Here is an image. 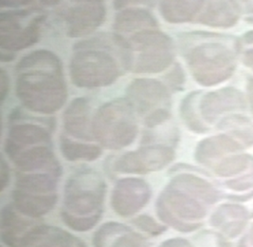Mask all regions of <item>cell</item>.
I'll list each match as a JSON object with an SVG mask.
<instances>
[{"mask_svg": "<svg viewBox=\"0 0 253 247\" xmlns=\"http://www.w3.org/2000/svg\"><path fill=\"white\" fill-rule=\"evenodd\" d=\"M15 91L27 108L50 114L65 104L68 90L62 63L48 50H36L26 55L16 66Z\"/></svg>", "mask_w": 253, "mask_h": 247, "instance_id": "cell-1", "label": "cell"}, {"mask_svg": "<svg viewBox=\"0 0 253 247\" xmlns=\"http://www.w3.org/2000/svg\"><path fill=\"white\" fill-rule=\"evenodd\" d=\"M217 199L213 188L201 178L181 174L173 178L158 200L161 220L181 231L194 230L198 225L191 223L202 219L207 205Z\"/></svg>", "mask_w": 253, "mask_h": 247, "instance_id": "cell-2", "label": "cell"}, {"mask_svg": "<svg viewBox=\"0 0 253 247\" xmlns=\"http://www.w3.org/2000/svg\"><path fill=\"white\" fill-rule=\"evenodd\" d=\"M105 183L91 169H83L69 177L64 197L62 218L77 231L91 229L101 219Z\"/></svg>", "mask_w": 253, "mask_h": 247, "instance_id": "cell-3", "label": "cell"}, {"mask_svg": "<svg viewBox=\"0 0 253 247\" xmlns=\"http://www.w3.org/2000/svg\"><path fill=\"white\" fill-rule=\"evenodd\" d=\"M116 36L124 49V64L128 71L157 73L167 69L173 61V40L158 28L143 30L129 37Z\"/></svg>", "mask_w": 253, "mask_h": 247, "instance_id": "cell-4", "label": "cell"}, {"mask_svg": "<svg viewBox=\"0 0 253 247\" xmlns=\"http://www.w3.org/2000/svg\"><path fill=\"white\" fill-rule=\"evenodd\" d=\"M108 39L103 38L83 41L76 46L70 62V77L74 85L81 88L105 87L120 77V64L106 49Z\"/></svg>", "mask_w": 253, "mask_h": 247, "instance_id": "cell-5", "label": "cell"}, {"mask_svg": "<svg viewBox=\"0 0 253 247\" xmlns=\"http://www.w3.org/2000/svg\"><path fill=\"white\" fill-rule=\"evenodd\" d=\"M93 138L109 149H120L135 140V110L125 99H116L98 109L92 123Z\"/></svg>", "mask_w": 253, "mask_h": 247, "instance_id": "cell-6", "label": "cell"}, {"mask_svg": "<svg viewBox=\"0 0 253 247\" xmlns=\"http://www.w3.org/2000/svg\"><path fill=\"white\" fill-rule=\"evenodd\" d=\"M187 62L196 82L211 87L227 80L236 67L234 52L220 42H204L191 49Z\"/></svg>", "mask_w": 253, "mask_h": 247, "instance_id": "cell-7", "label": "cell"}, {"mask_svg": "<svg viewBox=\"0 0 253 247\" xmlns=\"http://www.w3.org/2000/svg\"><path fill=\"white\" fill-rule=\"evenodd\" d=\"M45 15L39 8H26L1 12L0 44L2 50H20L39 39Z\"/></svg>", "mask_w": 253, "mask_h": 247, "instance_id": "cell-8", "label": "cell"}, {"mask_svg": "<svg viewBox=\"0 0 253 247\" xmlns=\"http://www.w3.org/2000/svg\"><path fill=\"white\" fill-rule=\"evenodd\" d=\"M127 101L135 112L143 116L147 127H154L170 117V95L166 87L153 79H136L127 88Z\"/></svg>", "mask_w": 253, "mask_h": 247, "instance_id": "cell-9", "label": "cell"}, {"mask_svg": "<svg viewBox=\"0 0 253 247\" xmlns=\"http://www.w3.org/2000/svg\"><path fill=\"white\" fill-rule=\"evenodd\" d=\"M174 157L171 148L165 146H151L124 154L116 160L113 168L120 173L146 174L161 170Z\"/></svg>", "mask_w": 253, "mask_h": 247, "instance_id": "cell-10", "label": "cell"}, {"mask_svg": "<svg viewBox=\"0 0 253 247\" xmlns=\"http://www.w3.org/2000/svg\"><path fill=\"white\" fill-rule=\"evenodd\" d=\"M105 6L102 2H77L62 12L67 34L81 37L92 34L104 21Z\"/></svg>", "mask_w": 253, "mask_h": 247, "instance_id": "cell-11", "label": "cell"}, {"mask_svg": "<svg viewBox=\"0 0 253 247\" xmlns=\"http://www.w3.org/2000/svg\"><path fill=\"white\" fill-rule=\"evenodd\" d=\"M151 197L149 185L140 179L126 178L117 183L111 203L117 214L130 217L143 208Z\"/></svg>", "mask_w": 253, "mask_h": 247, "instance_id": "cell-12", "label": "cell"}, {"mask_svg": "<svg viewBox=\"0 0 253 247\" xmlns=\"http://www.w3.org/2000/svg\"><path fill=\"white\" fill-rule=\"evenodd\" d=\"M246 108V101L241 92L227 88L205 95L200 102V113L209 123H213L227 112Z\"/></svg>", "mask_w": 253, "mask_h": 247, "instance_id": "cell-13", "label": "cell"}, {"mask_svg": "<svg viewBox=\"0 0 253 247\" xmlns=\"http://www.w3.org/2000/svg\"><path fill=\"white\" fill-rule=\"evenodd\" d=\"M14 207L6 206L1 213V239L11 247H24L34 232L37 224L20 215Z\"/></svg>", "mask_w": 253, "mask_h": 247, "instance_id": "cell-14", "label": "cell"}, {"mask_svg": "<svg viewBox=\"0 0 253 247\" xmlns=\"http://www.w3.org/2000/svg\"><path fill=\"white\" fill-rule=\"evenodd\" d=\"M36 146H50V136L47 130L36 124H20L11 128L5 144V150L12 158L16 153Z\"/></svg>", "mask_w": 253, "mask_h": 247, "instance_id": "cell-15", "label": "cell"}, {"mask_svg": "<svg viewBox=\"0 0 253 247\" xmlns=\"http://www.w3.org/2000/svg\"><path fill=\"white\" fill-rule=\"evenodd\" d=\"M95 247H149L146 241L126 225L105 224L94 236Z\"/></svg>", "mask_w": 253, "mask_h": 247, "instance_id": "cell-16", "label": "cell"}, {"mask_svg": "<svg viewBox=\"0 0 253 247\" xmlns=\"http://www.w3.org/2000/svg\"><path fill=\"white\" fill-rule=\"evenodd\" d=\"M89 109L90 106L85 98L74 99L69 104L64 114V127L69 135L85 141L94 139Z\"/></svg>", "mask_w": 253, "mask_h": 247, "instance_id": "cell-17", "label": "cell"}, {"mask_svg": "<svg viewBox=\"0 0 253 247\" xmlns=\"http://www.w3.org/2000/svg\"><path fill=\"white\" fill-rule=\"evenodd\" d=\"M240 6L235 2H204L196 21L215 28H230L238 21Z\"/></svg>", "mask_w": 253, "mask_h": 247, "instance_id": "cell-18", "label": "cell"}, {"mask_svg": "<svg viewBox=\"0 0 253 247\" xmlns=\"http://www.w3.org/2000/svg\"><path fill=\"white\" fill-rule=\"evenodd\" d=\"M241 149L240 145L230 137L221 135L201 142L196 149V159L203 165L215 166L225 160L226 155Z\"/></svg>", "mask_w": 253, "mask_h": 247, "instance_id": "cell-19", "label": "cell"}, {"mask_svg": "<svg viewBox=\"0 0 253 247\" xmlns=\"http://www.w3.org/2000/svg\"><path fill=\"white\" fill-rule=\"evenodd\" d=\"M24 247H86L69 232L49 225H37Z\"/></svg>", "mask_w": 253, "mask_h": 247, "instance_id": "cell-20", "label": "cell"}, {"mask_svg": "<svg viewBox=\"0 0 253 247\" xmlns=\"http://www.w3.org/2000/svg\"><path fill=\"white\" fill-rule=\"evenodd\" d=\"M158 23L156 18L148 11L131 8L121 11L116 16L114 29L117 32L116 35L125 36L126 34L133 35L143 30L157 29Z\"/></svg>", "mask_w": 253, "mask_h": 247, "instance_id": "cell-21", "label": "cell"}, {"mask_svg": "<svg viewBox=\"0 0 253 247\" xmlns=\"http://www.w3.org/2000/svg\"><path fill=\"white\" fill-rule=\"evenodd\" d=\"M204 2L201 1H169L160 5L161 15L170 23H183L197 18Z\"/></svg>", "mask_w": 253, "mask_h": 247, "instance_id": "cell-22", "label": "cell"}, {"mask_svg": "<svg viewBox=\"0 0 253 247\" xmlns=\"http://www.w3.org/2000/svg\"><path fill=\"white\" fill-rule=\"evenodd\" d=\"M246 211L236 205H225L213 215V224L221 227L226 233H239L246 220Z\"/></svg>", "mask_w": 253, "mask_h": 247, "instance_id": "cell-23", "label": "cell"}, {"mask_svg": "<svg viewBox=\"0 0 253 247\" xmlns=\"http://www.w3.org/2000/svg\"><path fill=\"white\" fill-rule=\"evenodd\" d=\"M60 147L64 157L69 161H93L102 154L97 146L72 141L65 136L61 138Z\"/></svg>", "mask_w": 253, "mask_h": 247, "instance_id": "cell-24", "label": "cell"}, {"mask_svg": "<svg viewBox=\"0 0 253 247\" xmlns=\"http://www.w3.org/2000/svg\"><path fill=\"white\" fill-rule=\"evenodd\" d=\"M251 160L247 155H233L226 158L212 168L220 176H231L246 169L250 165Z\"/></svg>", "mask_w": 253, "mask_h": 247, "instance_id": "cell-25", "label": "cell"}, {"mask_svg": "<svg viewBox=\"0 0 253 247\" xmlns=\"http://www.w3.org/2000/svg\"><path fill=\"white\" fill-rule=\"evenodd\" d=\"M197 97V93H193L188 95L181 104V115L185 123L191 130L197 132H203L207 130L196 115L195 110V101Z\"/></svg>", "mask_w": 253, "mask_h": 247, "instance_id": "cell-26", "label": "cell"}, {"mask_svg": "<svg viewBox=\"0 0 253 247\" xmlns=\"http://www.w3.org/2000/svg\"><path fill=\"white\" fill-rule=\"evenodd\" d=\"M134 223L136 225H138L140 229L147 231L148 233L154 234V235L161 234L165 230L164 226L155 222L152 218H150L149 216H140L134 221Z\"/></svg>", "mask_w": 253, "mask_h": 247, "instance_id": "cell-27", "label": "cell"}, {"mask_svg": "<svg viewBox=\"0 0 253 247\" xmlns=\"http://www.w3.org/2000/svg\"><path fill=\"white\" fill-rule=\"evenodd\" d=\"M168 81L173 88H180L184 83V74L178 64L175 66L173 71L168 75Z\"/></svg>", "mask_w": 253, "mask_h": 247, "instance_id": "cell-28", "label": "cell"}, {"mask_svg": "<svg viewBox=\"0 0 253 247\" xmlns=\"http://www.w3.org/2000/svg\"><path fill=\"white\" fill-rule=\"evenodd\" d=\"M160 247H193L187 241L182 239H173L163 243Z\"/></svg>", "mask_w": 253, "mask_h": 247, "instance_id": "cell-29", "label": "cell"}, {"mask_svg": "<svg viewBox=\"0 0 253 247\" xmlns=\"http://www.w3.org/2000/svg\"><path fill=\"white\" fill-rule=\"evenodd\" d=\"M7 76H6V74H5V71H2L1 72V100H2V102L4 101V99H5V96L7 95V92H6V89L9 87V86H6L5 85V82L6 81H8L7 80ZM9 82V81H8ZM7 82V83H8ZM9 89V88H8Z\"/></svg>", "mask_w": 253, "mask_h": 247, "instance_id": "cell-30", "label": "cell"}, {"mask_svg": "<svg viewBox=\"0 0 253 247\" xmlns=\"http://www.w3.org/2000/svg\"><path fill=\"white\" fill-rule=\"evenodd\" d=\"M244 63L251 69L253 70V49L248 50L244 54Z\"/></svg>", "mask_w": 253, "mask_h": 247, "instance_id": "cell-31", "label": "cell"}, {"mask_svg": "<svg viewBox=\"0 0 253 247\" xmlns=\"http://www.w3.org/2000/svg\"><path fill=\"white\" fill-rule=\"evenodd\" d=\"M240 247H253V227L252 228L250 234L243 239Z\"/></svg>", "mask_w": 253, "mask_h": 247, "instance_id": "cell-32", "label": "cell"}, {"mask_svg": "<svg viewBox=\"0 0 253 247\" xmlns=\"http://www.w3.org/2000/svg\"><path fill=\"white\" fill-rule=\"evenodd\" d=\"M248 95H249V100H250V104L252 106V111L253 113V78L251 79L248 84Z\"/></svg>", "mask_w": 253, "mask_h": 247, "instance_id": "cell-33", "label": "cell"}, {"mask_svg": "<svg viewBox=\"0 0 253 247\" xmlns=\"http://www.w3.org/2000/svg\"><path fill=\"white\" fill-rule=\"evenodd\" d=\"M244 39L247 43H253V32L248 33L246 36H244Z\"/></svg>", "mask_w": 253, "mask_h": 247, "instance_id": "cell-34", "label": "cell"}]
</instances>
